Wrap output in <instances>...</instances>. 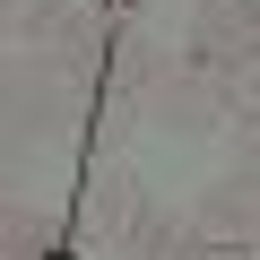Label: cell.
I'll return each instance as SVG.
<instances>
[{
	"label": "cell",
	"instance_id": "1",
	"mask_svg": "<svg viewBox=\"0 0 260 260\" xmlns=\"http://www.w3.org/2000/svg\"><path fill=\"white\" fill-rule=\"evenodd\" d=\"M95 78H70V70H9V148H35V139H70V130H87L95 113Z\"/></svg>",
	"mask_w": 260,
	"mask_h": 260
},
{
	"label": "cell",
	"instance_id": "2",
	"mask_svg": "<svg viewBox=\"0 0 260 260\" xmlns=\"http://www.w3.org/2000/svg\"><path fill=\"white\" fill-rule=\"evenodd\" d=\"M139 121H156V130H234V104H225L217 70H200L191 52H165V70L139 95Z\"/></svg>",
	"mask_w": 260,
	"mask_h": 260
},
{
	"label": "cell",
	"instance_id": "3",
	"mask_svg": "<svg viewBox=\"0 0 260 260\" xmlns=\"http://www.w3.org/2000/svg\"><path fill=\"white\" fill-rule=\"evenodd\" d=\"M113 44H121V26H113L104 0H52V18L35 26V61L70 70V78H95V87L113 70Z\"/></svg>",
	"mask_w": 260,
	"mask_h": 260
},
{
	"label": "cell",
	"instance_id": "4",
	"mask_svg": "<svg viewBox=\"0 0 260 260\" xmlns=\"http://www.w3.org/2000/svg\"><path fill=\"white\" fill-rule=\"evenodd\" d=\"M139 217H148L139 174L113 165V156H95V165H87V191H78V234H95L104 251H121L130 234H139Z\"/></svg>",
	"mask_w": 260,
	"mask_h": 260
},
{
	"label": "cell",
	"instance_id": "5",
	"mask_svg": "<svg viewBox=\"0 0 260 260\" xmlns=\"http://www.w3.org/2000/svg\"><path fill=\"white\" fill-rule=\"evenodd\" d=\"M191 61L200 70H243L260 61V0H200V18H191Z\"/></svg>",
	"mask_w": 260,
	"mask_h": 260
},
{
	"label": "cell",
	"instance_id": "6",
	"mask_svg": "<svg viewBox=\"0 0 260 260\" xmlns=\"http://www.w3.org/2000/svg\"><path fill=\"white\" fill-rule=\"evenodd\" d=\"M191 234L208 251H260V182H243V174L208 182L200 208H191Z\"/></svg>",
	"mask_w": 260,
	"mask_h": 260
},
{
	"label": "cell",
	"instance_id": "7",
	"mask_svg": "<svg viewBox=\"0 0 260 260\" xmlns=\"http://www.w3.org/2000/svg\"><path fill=\"white\" fill-rule=\"evenodd\" d=\"M121 260H200V234H191V217L148 208V217H139V234L121 243Z\"/></svg>",
	"mask_w": 260,
	"mask_h": 260
},
{
	"label": "cell",
	"instance_id": "8",
	"mask_svg": "<svg viewBox=\"0 0 260 260\" xmlns=\"http://www.w3.org/2000/svg\"><path fill=\"white\" fill-rule=\"evenodd\" d=\"M0 260H52V217L9 208V217H0Z\"/></svg>",
	"mask_w": 260,
	"mask_h": 260
},
{
	"label": "cell",
	"instance_id": "9",
	"mask_svg": "<svg viewBox=\"0 0 260 260\" xmlns=\"http://www.w3.org/2000/svg\"><path fill=\"white\" fill-rule=\"evenodd\" d=\"M225 104H234V130H251V121H260V61L225 70Z\"/></svg>",
	"mask_w": 260,
	"mask_h": 260
},
{
	"label": "cell",
	"instance_id": "10",
	"mask_svg": "<svg viewBox=\"0 0 260 260\" xmlns=\"http://www.w3.org/2000/svg\"><path fill=\"white\" fill-rule=\"evenodd\" d=\"M234 174H243V182H260V121H251V130H234Z\"/></svg>",
	"mask_w": 260,
	"mask_h": 260
},
{
	"label": "cell",
	"instance_id": "11",
	"mask_svg": "<svg viewBox=\"0 0 260 260\" xmlns=\"http://www.w3.org/2000/svg\"><path fill=\"white\" fill-rule=\"evenodd\" d=\"M0 9H9V26L26 35V26H44V18H52V0H0Z\"/></svg>",
	"mask_w": 260,
	"mask_h": 260
},
{
	"label": "cell",
	"instance_id": "12",
	"mask_svg": "<svg viewBox=\"0 0 260 260\" xmlns=\"http://www.w3.org/2000/svg\"><path fill=\"white\" fill-rule=\"evenodd\" d=\"M200 260H251V251H208V243H200Z\"/></svg>",
	"mask_w": 260,
	"mask_h": 260
}]
</instances>
